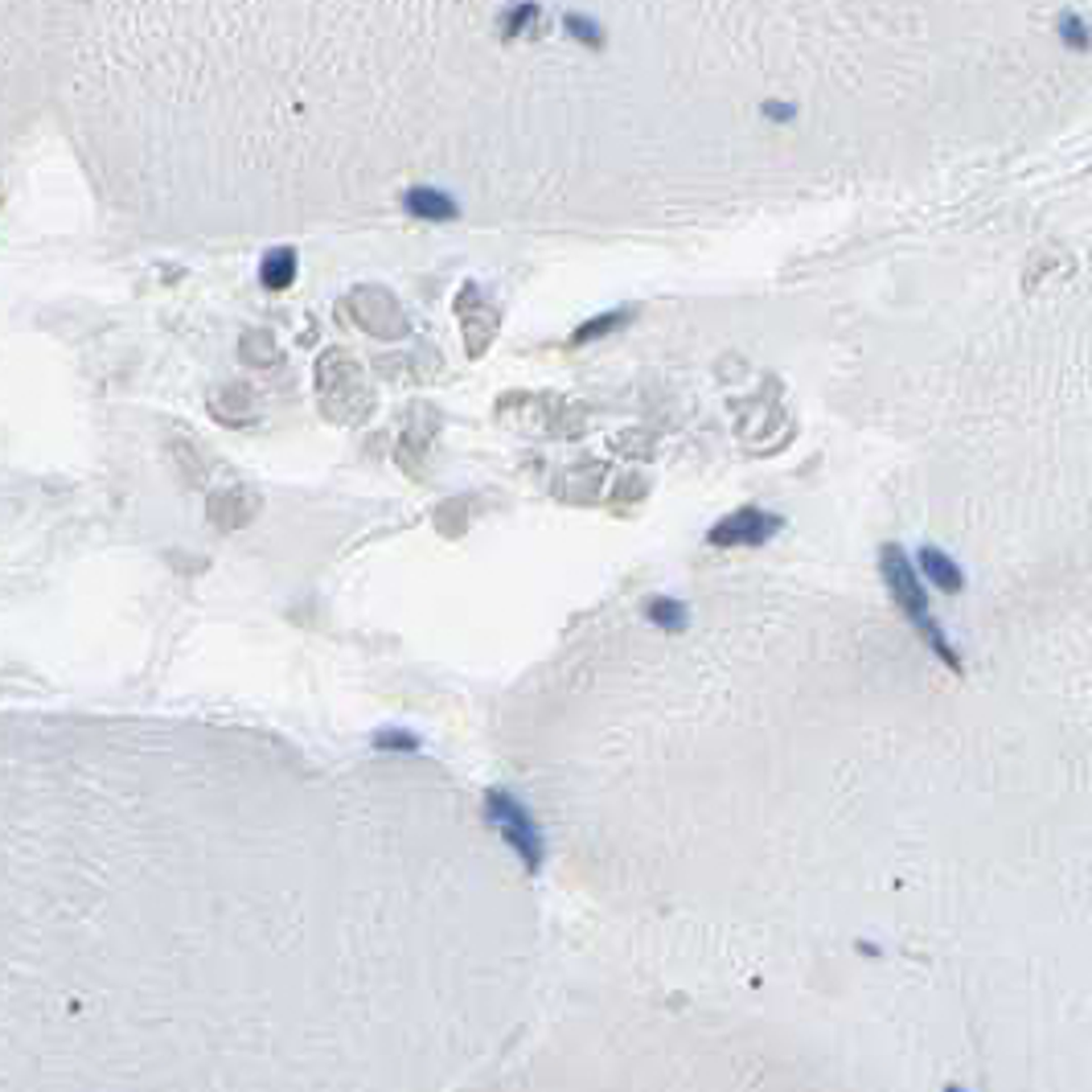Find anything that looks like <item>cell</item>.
Returning a JSON list of instances; mask_svg holds the SVG:
<instances>
[{
    "mask_svg": "<svg viewBox=\"0 0 1092 1092\" xmlns=\"http://www.w3.org/2000/svg\"><path fill=\"white\" fill-rule=\"evenodd\" d=\"M916 567H920V575H928V583H936V588H941L945 596L965 592V571L953 563V558H949L941 546H920Z\"/></svg>",
    "mask_w": 1092,
    "mask_h": 1092,
    "instance_id": "cell-5",
    "label": "cell"
},
{
    "mask_svg": "<svg viewBox=\"0 0 1092 1092\" xmlns=\"http://www.w3.org/2000/svg\"><path fill=\"white\" fill-rule=\"evenodd\" d=\"M563 25L571 30V37H575V41H583V45H600V30H596L592 21H583L579 13H567V21H563Z\"/></svg>",
    "mask_w": 1092,
    "mask_h": 1092,
    "instance_id": "cell-11",
    "label": "cell"
},
{
    "mask_svg": "<svg viewBox=\"0 0 1092 1092\" xmlns=\"http://www.w3.org/2000/svg\"><path fill=\"white\" fill-rule=\"evenodd\" d=\"M535 25H539V0H518V5L501 17L505 37H518L526 30H535Z\"/></svg>",
    "mask_w": 1092,
    "mask_h": 1092,
    "instance_id": "cell-9",
    "label": "cell"
},
{
    "mask_svg": "<svg viewBox=\"0 0 1092 1092\" xmlns=\"http://www.w3.org/2000/svg\"><path fill=\"white\" fill-rule=\"evenodd\" d=\"M296 267H300L296 251L292 247H275V251H267L263 263H259V284L267 292H288L296 284Z\"/></svg>",
    "mask_w": 1092,
    "mask_h": 1092,
    "instance_id": "cell-6",
    "label": "cell"
},
{
    "mask_svg": "<svg viewBox=\"0 0 1092 1092\" xmlns=\"http://www.w3.org/2000/svg\"><path fill=\"white\" fill-rule=\"evenodd\" d=\"M374 748H402V752H415L419 740H415L411 731H391V727H387V731L374 735Z\"/></svg>",
    "mask_w": 1092,
    "mask_h": 1092,
    "instance_id": "cell-10",
    "label": "cell"
},
{
    "mask_svg": "<svg viewBox=\"0 0 1092 1092\" xmlns=\"http://www.w3.org/2000/svg\"><path fill=\"white\" fill-rule=\"evenodd\" d=\"M485 818H489V826L505 837V846H510V850L522 858L526 871H539V867H543V854H546L543 830H539V822L530 818V809H526L514 793L493 789V793L485 797Z\"/></svg>",
    "mask_w": 1092,
    "mask_h": 1092,
    "instance_id": "cell-2",
    "label": "cell"
},
{
    "mask_svg": "<svg viewBox=\"0 0 1092 1092\" xmlns=\"http://www.w3.org/2000/svg\"><path fill=\"white\" fill-rule=\"evenodd\" d=\"M632 313H624V309H617V313H604V317H596V321H588V325H579L575 328V345H588V341H600V337H608L613 333V328H620L624 321H628Z\"/></svg>",
    "mask_w": 1092,
    "mask_h": 1092,
    "instance_id": "cell-8",
    "label": "cell"
},
{
    "mask_svg": "<svg viewBox=\"0 0 1092 1092\" xmlns=\"http://www.w3.org/2000/svg\"><path fill=\"white\" fill-rule=\"evenodd\" d=\"M879 571H883V583H887V592H892V600L900 604V613L916 624V632L924 637V645L941 657V662L953 670V674H961V657H957V649L949 645V637H945V628L932 620V613H928V596H924V588H920V571H916V563H911V558L904 554V546H896V543H887L883 550H879Z\"/></svg>",
    "mask_w": 1092,
    "mask_h": 1092,
    "instance_id": "cell-1",
    "label": "cell"
},
{
    "mask_svg": "<svg viewBox=\"0 0 1092 1092\" xmlns=\"http://www.w3.org/2000/svg\"><path fill=\"white\" fill-rule=\"evenodd\" d=\"M402 210L411 218H423V222H452L461 218V206L444 193V189H431V185H415L402 193Z\"/></svg>",
    "mask_w": 1092,
    "mask_h": 1092,
    "instance_id": "cell-4",
    "label": "cell"
},
{
    "mask_svg": "<svg viewBox=\"0 0 1092 1092\" xmlns=\"http://www.w3.org/2000/svg\"><path fill=\"white\" fill-rule=\"evenodd\" d=\"M776 530H780L776 514L760 510V505H744V510H735L723 522L710 526L706 530V543L710 546H760V543H768Z\"/></svg>",
    "mask_w": 1092,
    "mask_h": 1092,
    "instance_id": "cell-3",
    "label": "cell"
},
{
    "mask_svg": "<svg viewBox=\"0 0 1092 1092\" xmlns=\"http://www.w3.org/2000/svg\"><path fill=\"white\" fill-rule=\"evenodd\" d=\"M645 617L657 624V628H666V632H682L686 628V604H678V600H670V596H657V600H649L645 604Z\"/></svg>",
    "mask_w": 1092,
    "mask_h": 1092,
    "instance_id": "cell-7",
    "label": "cell"
},
{
    "mask_svg": "<svg viewBox=\"0 0 1092 1092\" xmlns=\"http://www.w3.org/2000/svg\"><path fill=\"white\" fill-rule=\"evenodd\" d=\"M764 115H768V119H793V108H780V104H768V108H764Z\"/></svg>",
    "mask_w": 1092,
    "mask_h": 1092,
    "instance_id": "cell-12",
    "label": "cell"
}]
</instances>
